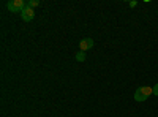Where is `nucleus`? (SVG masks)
I'll list each match as a JSON object with an SVG mask.
<instances>
[{"mask_svg":"<svg viewBox=\"0 0 158 117\" xmlns=\"http://www.w3.org/2000/svg\"><path fill=\"white\" fill-rule=\"evenodd\" d=\"M21 18H22V21H25V22H29V21H32L33 18H35V11L32 10V8H25L22 13H21Z\"/></svg>","mask_w":158,"mask_h":117,"instance_id":"20e7f679","label":"nucleus"},{"mask_svg":"<svg viewBox=\"0 0 158 117\" xmlns=\"http://www.w3.org/2000/svg\"><path fill=\"white\" fill-rule=\"evenodd\" d=\"M76 60L77 62H84L85 60V52H84V51H79V52L76 54Z\"/></svg>","mask_w":158,"mask_h":117,"instance_id":"39448f33","label":"nucleus"},{"mask_svg":"<svg viewBox=\"0 0 158 117\" xmlns=\"http://www.w3.org/2000/svg\"><path fill=\"white\" fill-rule=\"evenodd\" d=\"M38 5H40V2H38V0H30V2L27 3V6H29V8H32V10H33V8H36Z\"/></svg>","mask_w":158,"mask_h":117,"instance_id":"423d86ee","label":"nucleus"},{"mask_svg":"<svg viewBox=\"0 0 158 117\" xmlns=\"http://www.w3.org/2000/svg\"><path fill=\"white\" fill-rule=\"evenodd\" d=\"M136 5H138V2H135V0H133V2H130V6H131V8L136 6Z\"/></svg>","mask_w":158,"mask_h":117,"instance_id":"6e6552de","label":"nucleus"},{"mask_svg":"<svg viewBox=\"0 0 158 117\" xmlns=\"http://www.w3.org/2000/svg\"><path fill=\"white\" fill-rule=\"evenodd\" d=\"M90 48H94V40H92V38H84V40H81L79 41V49L81 51H89Z\"/></svg>","mask_w":158,"mask_h":117,"instance_id":"7ed1b4c3","label":"nucleus"},{"mask_svg":"<svg viewBox=\"0 0 158 117\" xmlns=\"http://www.w3.org/2000/svg\"><path fill=\"white\" fill-rule=\"evenodd\" d=\"M152 94H153L155 97H158V84H155V86L152 87Z\"/></svg>","mask_w":158,"mask_h":117,"instance_id":"0eeeda50","label":"nucleus"},{"mask_svg":"<svg viewBox=\"0 0 158 117\" xmlns=\"http://www.w3.org/2000/svg\"><path fill=\"white\" fill-rule=\"evenodd\" d=\"M150 95H152V87L142 86V87L136 89V92H135V100H136V101H146Z\"/></svg>","mask_w":158,"mask_h":117,"instance_id":"f257e3e1","label":"nucleus"},{"mask_svg":"<svg viewBox=\"0 0 158 117\" xmlns=\"http://www.w3.org/2000/svg\"><path fill=\"white\" fill-rule=\"evenodd\" d=\"M6 6L13 13H22L25 8H27V3H25L24 0H10Z\"/></svg>","mask_w":158,"mask_h":117,"instance_id":"f03ea898","label":"nucleus"}]
</instances>
